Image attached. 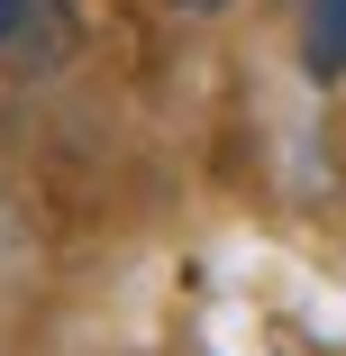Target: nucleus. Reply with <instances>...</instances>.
<instances>
[{
  "label": "nucleus",
  "mask_w": 346,
  "mask_h": 356,
  "mask_svg": "<svg viewBox=\"0 0 346 356\" xmlns=\"http://www.w3.org/2000/svg\"><path fill=\"white\" fill-rule=\"evenodd\" d=\"M19 28H28V0H0V46H10Z\"/></svg>",
  "instance_id": "nucleus-2"
},
{
  "label": "nucleus",
  "mask_w": 346,
  "mask_h": 356,
  "mask_svg": "<svg viewBox=\"0 0 346 356\" xmlns=\"http://www.w3.org/2000/svg\"><path fill=\"white\" fill-rule=\"evenodd\" d=\"M182 10H228V0H182Z\"/></svg>",
  "instance_id": "nucleus-3"
},
{
  "label": "nucleus",
  "mask_w": 346,
  "mask_h": 356,
  "mask_svg": "<svg viewBox=\"0 0 346 356\" xmlns=\"http://www.w3.org/2000/svg\"><path fill=\"white\" fill-rule=\"evenodd\" d=\"M301 64H310V83L346 74V0H301Z\"/></svg>",
  "instance_id": "nucleus-1"
}]
</instances>
